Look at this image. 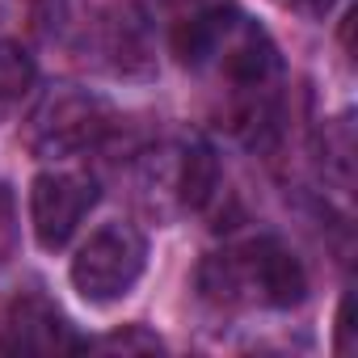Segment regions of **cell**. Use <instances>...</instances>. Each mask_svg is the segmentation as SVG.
<instances>
[{"label": "cell", "mask_w": 358, "mask_h": 358, "mask_svg": "<svg viewBox=\"0 0 358 358\" xmlns=\"http://www.w3.org/2000/svg\"><path fill=\"white\" fill-rule=\"evenodd\" d=\"M9 249H13V207H9L5 186H0V262L9 257Z\"/></svg>", "instance_id": "obj_10"}, {"label": "cell", "mask_w": 358, "mask_h": 358, "mask_svg": "<svg viewBox=\"0 0 358 358\" xmlns=\"http://www.w3.org/2000/svg\"><path fill=\"white\" fill-rule=\"evenodd\" d=\"M228 17H232V9H207V13L186 17L182 26H177V34H173L177 59H182L186 68L211 64V55H215V47H220V34H224V26H228Z\"/></svg>", "instance_id": "obj_6"}, {"label": "cell", "mask_w": 358, "mask_h": 358, "mask_svg": "<svg viewBox=\"0 0 358 358\" xmlns=\"http://www.w3.org/2000/svg\"><path fill=\"white\" fill-rule=\"evenodd\" d=\"M148 262V245L135 228L127 224H110L101 232L89 236V245L72 257V287L89 299V303H110L122 299Z\"/></svg>", "instance_id": "obj_2"}, {"label": "cell", "mask_w": 358, "mask_h": 358, "mask_svg": "<svg viewBox=\"0 0 358 358\" xmlns=\"http://www.w3.org/2000/svg\"><path fill=\"white\" fill-rule=\"evenodd\" d=\"M106 135V106L93 93L64 89L30 122V148L38 156H76Z\"/></svg>", "instance_id": "obj_3"}, {"label": "cell", "mask_w": 358, "mask_h": 358, "mask_svg": "<svg viewBox=\"0 0 358 358\" xmlns=\"http://www.w3.org/2000/svg\"><path fill=\"white\" fill-rule=\"evenodd\" d=\"M97 203V182L85 173H43L30 190V224L43 249L68 245V236L80 228V220Z\"/></svg>", "instance_id": "obj_4"}, {"label": "cell", "mask_w": 358, "mask_h": 358, "mask_svg": "<svg viewBox=\"0 0 358 358\" xmlns=\"http://www.w3.org/2000/svg\"><path fill=\"white\" fill-rule=\"evenodd\" d=\"M199 287L215 303H236L245 291H253L270 308H295L308 291V274L299 257L282 241H253L245 253H220L203 266Z\"/></svg>", "instance_id": "obj_1"}, {"label": "cell", "mask_w": 358, "mask_h": 358, "mask_svg": "<svg viewBox=\"0 0 358 358\" xmlns=\"http://www.w3.org/2000/svg\"><path fill=\"white\" fill-rule=\"evenodd\" d=\"M34 85V59L17 43H0V101H22Z\"/></svg>", "instance_id": "obj_8"}, {"label": "cell", "mask_w": 358, "mask_h": 358, "mask_svg": "<svg viewBox=\"0 0 358 358\" xmlns=\"http://www.w3.org/2000/svg\"><path fill=\"white\" fill-rule=\"evenodd\" d=\"M220 190V160L207 143H194L182 156V177H177V194L190 211H203L211 203V194Z\"/></svg>", "instance_id": "obj_7"}, {"label": "cell", "mask_w": 358, "mask_h": 358, "mask_svg": "<svg viewBox=\"0 0 358 358\" xmlns=\"http://www.w3.org/2000/svg\"><path fill=\"white\" fill-rule=\"evenodd\" d=\"M291 5H295L299 13H312V17H320V13H329V9H333V0H291Z\"/></svg>", "instance_id": "obj_12"}, {"label": "cell", "mask_w": 358, "mask_h": 358, "mask_svg": "<svg viewBox=\"0 0 358 358\" xmlns=\"http://www.w3.org/2000/svg\"><path fill=\"white\" fill-rule=\"evenodd\" d=\"M101 350H122V354L143 350V354H156V350H160V341H156L152 333H143V329H131V333H114V337H106V341H101Z\"/></svg>", "instance_id": "obj_9"}, {"label": "cell", "mask_w": 358, "mask_h": 358, "mask_svg": "<svg viewBox=\"0 0 358 358\" xmlns=\"http://www.w3.org/2000/svg\"><path fill=\"white\" fill-rule=\"evenodd\" d=\"M0 350L5 354H68L85 350V341L72 333V324L59 316L51 299L38 291H26L9 303L5 320H0Z\"/></svg>", "instance_id": "obj_5"}, {"label": "cell", "mask_w": 358, "mask_h": 358, "mask_svg": "<svg viewBox=\"0 0 358 358\" xmlns=\"http://www.w3.org/2000/svg\"><path fill=\"white\" fill-rule=\"evenodd\" d=\"M337 329H341V341H337V350H341V354H350V350H354V341H350V333H354V324H350V299L341 303V316H337Z\"/></svg>", "instance_id": "obj_11"}]
</instances>
